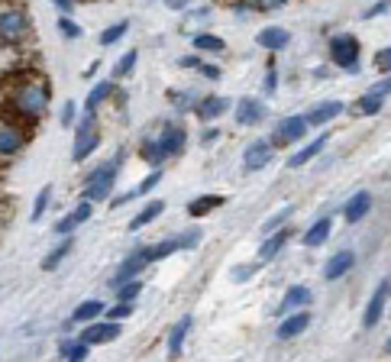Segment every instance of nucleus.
Listing matches in <instances>:
<instances>
[{
	"instance_id": "1",
	"label": "nucleus",
	"mask_w": 391,
	"mask_h": 362,
	"mask_svg": "<svg viewBox=\"0 0 391 362\" xmlns=\"http://www.w3.org/2000/svg\"><path fill=\"white\" fill-rule=\"evenodd\" d=\"M123 162V152L116 155L114 162H104L88 175V185H85V200H107L110 191H114V181H116V171H120Z\"/></svg>"
},
{
	"instance_id": "2",
	"label": "nucleus",
	"mask_w": 391,
	"mask_h": 362,
	"mask_svg": "<svg viewBox=\"0 0 391 362\" xmlns=\"http://www.w3.org/2000/svg\"><path fill=\"white\" fill-rule=\"evenodd\" d=\"M97 143H100V133H97V120H94V114L88 110L85 114V120L78 123V130H75V149H71V159L75 162H85L88 155L97 149Z\"/></svg>"
},
{
	"instance_id": "3",
	"label": "nucleus",
	"mask_w": 391,
	"mask_h": 362,
	"mask_svg": "<svg viewBox=\"0 0 391 362\" xmlns=\"http://www.w3.org/2000/svg\"><path fill=\"white\" fill-rule=\"evenodd\" d=\"M13 107L20 110V114H26V116H39L42 110L49 107V88L23 85L20 91H16V97H13Z\"/></svg>"
},
{
	"instance_id": "4",
	"label": "nucleus",
	"mask_w": 391,
	"mask_h": 362,
	"mask_svg": "<svg viewBox=\"0 0 391 362\" xmlns=\"http://www.w3.org/2000/svg\"><path fill=\"white\" fill-rule=\"evenodd\" d=\"M330 59L346 71L359 68V39L356 36H333L330 39Z\"/></svg>"
},
{
	"instance_id": "5",
	"label": "nucleus",
	"mask_w": 391,
	"mask_h": 362,
	"mask_svg": "<svg viewBox=\"0 0 391 362\" xmlns=\"http://www.w3.org/2000/svg\"><path fill=\"white\" fill-rule=\"evenodd\" d=\"M30 32V20L23 10H4L0 13V39L4 42H20Z\"/></svg>"
},
{
	"instance_id": "6",
	"label": "nucleus",
	"mask_w": 391,
	"mask_h": 362,
	"mask_svg": "<svg viewBox=\"0 0 391 362\" xmlns=\"http://www.w3.org/2000/svg\"><path fill=\"white\" fill-rule=\"evenodd\" d=\"M307 133V120L304 116H288V120H282L275 130V136H272V146H288V143H298V139H304Z\"/></svg>"
},
{
	"instance_id": "7",
	"label": "nucleus",
	"mask_w": 391,
	"mask_h": 362,
	"mask_svg": "<svg viewBox=\"0 0 391 362\" xmlns=\"http://www.w3.org/2000/svg\"><path fill=\"white\" fill-rule=\"evenodd\" d=\"M388 278H382L378 282V288H375V294H372V301H368V308H366V317H362V327L366 330H372V327L382 320V314H385V304H388Z\"/></svg>"
},
{
	"instance_id": "8",
	"label": "nucleus",
	"mask_w": 391,
	"mask_h": 362,
	"mask_svg": "<svg viewBox=\"0 0 391 362\" xmlns=\"http://www.w3.org/2000/svg\"><path fill=\"white\" fill-rule=\"evenodd\" d=\"M269 162H272V143H265V139H255V143H249V146H246L243 165H246L249 171L265 169Z\"/></svg>"
},
{
	"instance_id": "9",
	"label": "nucleus",
	"mask_w": 391,
	"mask_h": 362,
	"mask_svg": "<svg viewBox=\"0 0 391 362\" xmlns=\"http://www.w3.org/2000/svg\"><path fill=\"white\" fill-rule=\"evenodd\" d=\"M120 337V324L116 320H107V324H91L85 327V333H81V339H85L88 346H94V343H110V339Z\"/></svg>"
},
{
	"instance_id": "10",
	"label": "nucleus",
	"mask_w": 391,
	"mask_h": 362,
	"mask_svg": "<svg viewBox=\"0 0 391 362\" xmlns=\"http://www.w3.org/2000/svg\"><path fill=\"white\" fill-rule=\"evenodd\" d=\"M91 200H81V204H78L75 210H71L68 217H61L59 224H55V233H59V236H68L71 230H75V227H81L88 220V217H91Z\"/></svg>"
},
{
	"instance_id": "11",
	"label": "nucleus",
	"mask_w": 391,
	"mask_h": 362,
	"mask_svg": "<svg viewBox=\"0 0 391 362\" xmlns=\"http://www.w3.org/2000/svg\"><path fill=\"white\" fill-rule=\"evenodd\" d=\"M146 253H143V249H139V253H133L130 255V259H126V263H123L120 265V269H116V275H114V282H110V285H123V282H130V278H136L139 275V272H143V269H146Z\"/></svg>"
},
{
	"instance_id": "12",
	"label": "nucleus",
	"mask_w": 391,
	"mask_h": 362,
	"mask_svg": "<svg viewBox=\"0 0 391 362\" xmlns=\"http://www.w3.org/2000/svg\"><path fill=\"white\" fill-rule=\"evenodd\" d=\"M262 116H265V107H262V100H253V97H243L236 104V123L243 126H253L259 123Z\"/></svg>"
},
{
	"instance_id": "13",
	"label": "nucleus",
	"mask_w": 391,
	"mask_h": 362,
	"mask_svg": "<svg viewBox=\"0 0 391 362\" xmlns=\"http://www.w3.org/2000/svg\"><path fill=\"white\" fill-rule=\"evenodd\" d=\"M353 263H356V255L349 253V249H339L330 263H327V269H323V278H327V282H337V278H343L346 272L353 269Z\"/></svg>"
},
{
	"instance_id": "14",
	"label": "nucleus",
	"mask_w": 391,
	"mask_h": 362,
	"mask_svg": "<svg viewBox=\"0 0 391 362\" xmlns=\"http://www.w3.org/2000/svg\"><path fill=\"white\" fill-rule=\"evenodd\" d=\"M368 207H372V194H368V191H359V194H353V198L346 200L343 217L349 220V224H359L362 217L368 214Z\"/></svg>"
},
{
	"instance_id": "15",
	"label": "nucleus",
	"mask_w": 391,
	"mask_h": 362,
	"mask_svg": "<svg viewBox=\"0 0 391 362\" xmlns=\"http://www.w3.org/2000/svg\"><path fill=\"white\" fill-rule=\"evenodd\" d=\"M339 114H343V104H339V100H327V104L311 110L304 120H307V126H320V123H330L333 116H339Z\"/></svg>"
},
{
	"instance_id": "16",
	"label": "nucleus",
	"mask_w": 391,
	"mask_h": 362,
	"mask_svg": "<svg viewBox=\"0 0 391 362\" xmlns=\"http://www.w3.org/2000/svg\"><path fill=\"white\" fill-rule=\"evenodd\" d=\"M311 301H314L311 288L294 285V288H288V294H284V301H282V308H278V314H288V310H294V308H307Z\"/></svg>"
},
{
	"instance_id": "17",
	"label": "nucleus",
	"mask_w": 391,
	"mask_h": 362,
	"mask_svg": "<svg viewBox=\"0 0 391 362\" xmlns=\"http://www.w3.org/2000/svg\"><path fill=\"white\" fill-rule=\"evenodd\" d=\"M291 239V230H278V233H269V239L259 246V263H269V259H275L278 253H282V246Z\"/></svg>"
},
{
	"instance_id": "18",
	"label": "nucleus",
	"mask_w": 391,
	"mask_h": 362,
	"mask_svg": "<svg viewBox=\"0 0 391 362\" xmlns=\"http://www.w3.org/2000/svg\"><path fill=\"white\" fill-rule=\"evenodd\" d=\"M184 130L181 126H165V133L159 136V146H162V152L165 155H178L184 149Z\"/></svg>"
},
{
	"instance_id": "19",
	"label": "nucleus",
	"mask_w": 391,
	"mask_h": 362,
	"mask_svg": "<svg viewBox=\"0 0 391 362\" xmlns=\"http://www.w3.org/2000/svg\"><path fill=\"white\" fill-rule=\"evenodd\" d=\"M330 230H333V220H330V217H323V220H317V224L304 233V246H307V249L323 246V243H327V236H330Z\"/></svg>"
},
{
	"instance_id": "20",
	"label": "nucleus",
	"mask_w": 391,
	"mask_h": 362,
	"mask_svg": "<svg viewBox=\"0 0 391 362\" xmlns=\"http://www.w3.org/2000/svg\"><path fill=\"white\" fill-rule=\"evenodd\" d=\"M307 327H311V314H307V310H301V314H291L282 327H278V337L291 339V337H298V333H304Z\"/></svg>"
},
{
	"instance_id": "21",
	"label": "nucleus",
	"mask_w": 391,
	"mask_h": 362,
	"mask_svg": "<svg viewBox=\"0 0 391 362\" xmlns=\"http://www.w3.org/2000/svg\"><path fill=\"white\" fill-rule=\"evenodd\" d=\"M255 42H259L262 49H269V52H278V49L288 46V32L278 30V26H269V30H262L259 36H255Z\"/></svg>"
},
{
	"instance_id": "22",
	"label": "nucleus",
	"mask_w": 391,
	"mask_h": 362,
	"mask_svg": "<svg viewBox=\"0 0 391 362\" xmlns=\"http://www.w3.org/2000/svg\"><path fill=\"white\" fill-rule=\"evenodd\" d=\"M323 146H327V136H317L311 146H304L301 152H294L291 159H288V169H301V165H307L314 155H320L323 152Z\"/></svg>"
},
{
	"instance_id": "23",
	"label": "nucleus",
	"mask_w": 391,
	"mask_h": 362,
	"mask_svg": "<svg viewBox=\"0 0 391 362\" xmlns=\"http://www.w3.org/2000/svg\"><path fill=\"white\" fill-rule=\"evenodd\" d=\"M104 304H100V301H81V304H78L75 308V314H71V320H75V324H91V320H97L100 314H104Z\"/></svg>"
},
{
	"instance_id": "24",
	"label": "nucleus",
	"mask_w": 391,
	"mask_h": 362,
	"mask_svg": "<svg viewBox=\"0 0 391 362\" xmlns=\"http://www.w3.org/2000/svg\"><path fill=\"white\" fill-rule=\"evenodd\" d=\"M162 210H165V200H149L146 207H143L136 217H133L130 230H133V233H136V230H143V227H146V224H152V220L162 214Z\"/></svg>"
},
{
	"instance_id": "25",
	"label": "nucleus",
	"mask_w": 391,
	"mask_h": 362,
	"mask_svg": "<svg viewBox=\"0 0 391 362\" xmlns=\"http://www.w3.org/2000/svg\"><path fill=\"white\" fill-rule=\"evenodd\" d=\"M23 149V136L13 126H0V155H16Z\"/></svg>"
},
{
	"instance_id": "26",
	"label": "nucleus",
	"mask_w": 391,
	"mask_h": 362,
	"mask_svg": "<svg viewBox=\"0 0 391 362\" xmlns=\"http://www.w3.org/2000/svg\"><path fill=\"white\" fill-rule=\"evenodd\" d=\"M88 343L85 339H61L59 343V356L61 359H75V362H81V359H88Z\"/></svg>"
},
{
	"instance_id": "27",
	"label": "nucleus",
	"mask_w": 391,
	"mask_h": 362,
	"mask_svg": "<svg viewBox=\"0 0 391 362\" xmlns=\"http://www.w3.org/2000/svg\"><path fill=\"white\" fill-rule=\"evenodd\" d=\"M191 330V317H181L175 324V330L169 333V356H181V346H184V337Z\"/></svg>"
},
{
	"instance_id": "28",
	"label": "nucleus",
	"mask_w": 391,
	"mask_h": 362,
	"mask_svg": "<svg viewBox=\"0 0 391 362\" xmlns=\"http://www.w3.org/2000/svg\"><path fill=\"white\" fill-rule=\"evenodd\" d=\"M223 200H227L223 194H204V198H198V200H191V204H188V214H191V217H204V214H210L214 207H220Z\"/></svg>"
},
{
	"instance_id": "29",
	"label": "nucleus",
	"mask_w": 391,
	"mask_h": 362,
	"mask_svg": "<svg viewBox=\"0 0 391 362\" xmlns=\"http://www.w3.org/2000/svg\"><path fill=\"white\" fill-rule=\"evenodd\" d=\"M227 107H230V104H227L223 97H204L198 104V116H200V120H214V116L227 114Z\"/></svg>"
},
{
	"instance_id": "30",
	"label": "nucleus",
	"mask_w": 391,
	"mask_h": 362,
	"mask_svg": "<svg viewBox=\"0 0 391 362\" xmlns=\"http://www.w3.org/2000/svg\"><path fill=\"white\" fill-rule=\"evenodd\" d=\"M382 104H385V94L368 91L366 97L356 100V110H359V114H378V110H382Z\"/></svg>"
},
{
	"instance_id": "31",
	"label": "nucleus",
	"mask_w": 391,
	"mask_h": 362,
	"mask_svg": "<svg viewBox=\"0 0 391 362\" xmlns=\"http://www.w3.org/2000/svg\"><path fill=\"white\" fill-rule=\"evenodd\" d=\"M178 246V239H165V243H159V246H146L143 253H146V263H155V259H165V255H172Z\"/></svg>"
},
{
	"instance_id": "32",
	"label": "nucleus",
	"mask_w": 391,
	"mask_h": 362,
	"mask_svg": "<svg viewBox=\"0 0 391 362\" xmlns=\"http://www.w3.org/2000/svg\"><path fill=\"white\" fill-rule=\"evenodd\" d=\"M110 94H114V85H110V81H104V85H97V88H94L91 94H88L85 107H88V110H91V114H94V110H97L100 104H104V100L110 97Z\"/></svg>"
},
{
	"instance_id": "33",
	"label": "nucleus",
	"mask_w": 391,
	"mask_h": 362,
	"mask_svg": "<svg viewBox=\"0 0 391 362\" xmlns=\"http://www.w3.org/2000/svg\"><path fill=\"white\" fill-rule=\"evenodd\" d=\"M194 49H200V52H223V49H227V42H223L220 36L200 32V36H194Z\"/></svg>"
},
{
	"instance_id": "34",
	"label": "nucleus",
	"mask_w": 391,
	"mask_h": 362,
	"mask_svg": "<svg viewBox=\"0 0 391 362\" xmlns=\"http://www.w3.org/2000/svg\"><path fill=\"white\" fill-rule=\"evenodd\" d=\"M68 253H71V239H65V243H61V246H55L52 253H49L46 259H42V269H46V272L59 269V263H61V259H65V255H68Z\"/></svg>"
},
{
	"instance_id": "35",
	"label": "nucleus",
	"mask_w": 391,
	"mask_h": 362,
	"mask_svg": "<svg viewBox=\"0 0 391 362\" xmlns=\"http://www.w3.org/2000/svg\"><path fill=\"white\" fill-rule=\"evenodd\" d=\"M143 159H146L149 165H162L169 155L162 152V146H159V139H149V143H143Z\"/></svg>"
},
{
	"instance_id": "36",
	"label": "nucleus",
	"mask_w": 391,
	"mask_h": 362,
	"mask_svg": "<svg viewBox=\"0 0 391 362\" xmlns=\"http://www.w3.org/2000/svg\"><path fill=\"white\" fill-rule=\"evenodd\" d=\"M126 30H130V23H126V20L114 23L110 30H104V32H100V46H114L116 39H123V36H126Z\"/></svg>"
},
{
	"instance_id": "37",
	"label": "nucleus",
	"mask_w": 391,
	"mask_h": 362,
	"mask_svg": "<svg viewBox=\"0 0 391 362\" xmlns=\"http://www.w3.org/2000/svg\"><path fill=\"white\" fill-rule=\"evenodd\" d=\"M136 59H139V52H136V49L123 55L120 62H116V68H114V78H126V75H130V71L136 68Z\"/></svg>"
},
{
	"instance_id": "38",
	"label": "nucleus",
	"mask_w": 391,
	"mask_h": 362,
	"mask_svg": "<svg viewBox=\"0 0 391 362\" xmlns=\"http://www.w3.org/2000/svg\"><path fill=\"white\" fill-rule=\"evenodd\" d=\"M49 198H52V188H42L39 191V198H36V207H32V214H30V220L36 224V220H42V214H46V207H49Z\"/></svg>"
},
{
	"instance_id": "39",
	"label": "nucleus",
	"mask_w": 391,
	"mask_h": 362,
	"mask_svg": "<svg viewBox=\"0 0 391 362\" xmlns=\"http://www.w3.org/2000/svg\"><path fill=\"white\" fill-rule=\"evenodd\" d=\"M116 288H120V301H136L139 291H143V282L130 278V282H123V285H116Z\"/></svg>"
},
{
	"instance_id": "40",
	"label": "nucleus",
	"mask_w": 391,
	"mask_h": 362,
	"mask_svg": "<svg viewBox=\"0 0 391 362\" xmlns=\"http://www.w3.org/2000/svg\"><path fill=\"white\" fill-rule=\"evenodd\" d=\"M294 214V207H284V210H278L275 217H269V220H265V224H262V233H272V230H278V227L284 224V220H288V217Z\"/></svg>"
},
{
	"instance_id": "41",
	"label": "nucleus",
	"mask_w": 391,
	"mask_h": 362,
	"mask_svg": "<svg viewBox=\"0 0 391 362\" xmlns=\"http://www.w3.org/2000/svg\"><path fill=\"white\" fill-rule=\"evenodd\" d=\"M133 314V301H120L116 308L107 310V320H123V317H130Z\"/></svg>"
},
{
	"instance_id": "42",
	"label": "nucleus",
	"mask_w": 391,
	"mask_h": 362,
	"mask_svg": "<svg viewBox=\"0 0 391 362\" xmlns=\"http://www.w3.org/2000/svg\"><path fill=\"white\" fill-rule=\"evenodd\" d=\"M59 30H61V36H68V39L81 36V26H78L75 20H68V16H61V20H59Z\"/></svg>"
},
{
	"instance_id": "43",
	"label": "nucleus",
	"mask_w": 391,
	"mask_h": 362,
	"mask_svg": "<svg viewBox=\"0 0 391 362\" xmlns=\"http://www.w3.org/2000/svg\"><path fill=\"white\" fill-rule=\"evenodd\" d=\"M198 243H200V230H188V236L178 239V246L181 249H191V246H198Z\"/></svg>"
},
{
	"instance_id": "44",
	"label": "nucleus",
	"mask_w": 391,
	"mask_h": 362,
	"mask_svg": "<svg viewBox=\"0 0 391 362\" xmlns=\"http://www.w3.org/2000/svg\"><path fill=\"white\" fill-rule=\"evenodd\" d=\"M159 181H162V171H152V175H149L146 181H143V185L136 188V194H146V191H152V188L159 185Z\"/></svg>"
},
{
	"instance_id": "45",
	"label": "nucleus",
	"mask_w": 391,
	"mask_h": 362,
	"mask_svg": "<svg viewBox=\"0 0 391 362\" xmlns=\"http://www.w3.org/2000/svg\"><path fill=\"white\" fill-rule=\"evenodd\" d=\"M375 65H378V71H388L391 68V49H382V52L375 55Z\"/></svg>"
},
{
	"instance_id": "46",
	"label": "nucleus",
	"mask_w": 391,
	"mask_h": 362,
	"mask_svg": "<svg viewBox=\"0 0 391 362\" xmlns=\"http://www.w3.org/2000/svg\"><path fill=\"white\" fill-rule=\"evenodd\" d=\"M71 120H75V104H65V107H61V126H71Z\"/></svg>"
},
{
	"instance_id": "47",
	"label": "nucleus",
	"mask_w": 391,
	"mask_h": 362,
	"mask_svg": "<svg viewBox=\"0 0 391 362\" xmlns=\"http://www.w3.org/2000/svg\"><path fill=\"white\" fill-rule=\"evenodd\" d=\"M282 4H284V0H255L253 7H255V10H278Z\"/></svg>"
},
{
	"instance_id": "48",
	"label": "nucleus",
	"mask_w": 391,
	"mask_h": 362,
	"mask_svg": "<svg viewBox=\"0 0 391 362\" xmlns=\"http://www.w3.org/2000/svg\"><path fill=\"white\" fill-rule=\"evenodd\" d=\"M253 272H255V265H246V269H236V272H233V278H236V282H246V278L253 275Z\"/></svg>"
},
{
	"instance_id": "49",
	"label": "nucleus",
	"mask_w": 391,
	"mask_h": 362,
	"mask_svg": "<svg viewBox=\"0 0 391 362\" xmlns=\"http://www.w3.org/2000/svg\"><path fill=\"white\" fill-rule=\"evenodd\" d=\"M200 75L204 78H220V68H217V65H200Z\"/></svg>"
},
{
	"instance_id": "50",
	"label": "nucleus",
	"mask_w": 391,
	"mask_h": 362,
	"mask_svg": "<svg viewBox=\"0 0 391 362\" xmlns=\"http://www.w3.org/2000/svg\"><path fill=\"white\" fill-rule=\"evenodd\" d=\"M133 198H136V191H126V194H120V198H114L110 204H114V207H123V204H126V200H133Z\"/></svg>"
},
{
	"instance_id": "51",
	"label": "nucleus",
	"mask_w": 391,
	"mask_h": 362,
	"mask_svg": "<svg viewBox=\"0 0 391 362\" xmlns=\"http://www.w3.org/2000/svg\"><path fill=\"white\" fill-rule=\"evenodd\" d=\"M385 10H388V0H378V4H375L372 10H368L366 16H378V13H385Z\"/></svg>"
},
{
	"instance_id": "52",
	"label": "nucleus",
	"mask_w": 391,
	"mask_h": 362,
	"mask_svg": "<svg viewBox=\"0 0 391 362\" xmlns=\"http://www.w3.org/2000/svg\"><path fill=\"white\" fill-rule=\"evenodd\" d=\"M178 65H181V68H198V59H194V55H188V59H181V62H178Z\"/></svg>"
},
{
	"instance_id": "53",
	"label": "nucleus",
	"mask_w": 391,
	"mask_h": 362,
	"mask_svg": "<svg viewBox=\"0 0 391 362\" xmlns=\"http://www.w3.org/2000/svg\"><path fill=\"white\" fill-rule=\"evenodd\" d=\"M55 7H59V10H65V13H68V10L75 7V0H55Z\"/></svg>"
},
{
	"instance_id": "54",
	"label": "nucleus",
	"mask_w": 391,
	"mask_h": 362,
	"mask_svg": "<svg viewBox=\"0 0 391 362\" xmlns=\"http://www.w3.org/2000/svg\"><path fill=\"white\" fill-rule=\"evenodd\" d=\"M184 4H188V0H169V7H172V10H181Z\"/></svg>"
}]
</instances>
